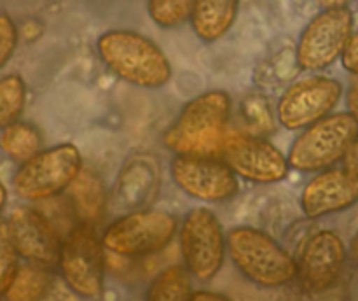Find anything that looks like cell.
<instances>
[{
  "label": "cell",
  "mask_w": 358,
  "mask_h": 301,
  "mask_svg": "<svg viewBox=\"0 0 358 301\" xmlns=\"http://www.w3.org/2000/svg\"><path fill=\"white\" fill-rule=\"evenodd\" d=\"M346 245L331 230L318 231L304 241L297 261V279L308 293H324L331 289L345 268Z\"/></svg>",
  "instance_id": "13"
},
{
  "label": "cell",
  "mask_w": 358,
  "mask_h": 301,
  "mask_svg": "<svg viewBox=\"0 0 358 301\" xmlns=\"http://www.w3.org/2000/svg\"><path fill=\"white\" fill-rule=\"evenodd\" d=\"M353 0H317L322 9H334V7H348Z\"/></svg>",
  "instance_id": "29"
},
{
  "label": "cell",
  "mask_w": 358,
  "mask_h": 301,
  "mask_svg": "<svg viewBox=\"0 0 358 301\" xmlns=\"http://www.w3.org/2000/svg\"><path fill=\"white\" fill-rule=\"evenodd\" d=\"M350 255L358 262V231L353 234L352 241H350Z\"/></svg>",
  "instance_id": "30"
},
{
  "label": "cell",
  "mask_w": 358,
  "mask_h": 301,
  "mask_svg": "<svg viewBox=\"0 0 358 301\" xmlns=\"http://www.w3.org/2000/svg\"><path fill=\"white\" fill-rule=\"evenodd\" d=\"M17 27L7 13H0V70L9 63L17 48Z\"/></svg>",
  "instance_id": "24"
},
{
  "label": "cell",
  "mask_w": 358,
  "mask_h": 301,
  "mask_svg": "<svg viewBox=\"0 0 358 301\" xmlns=\"http://www.w3.org/2000/svg\"><path fill=\"white\" fill-rule=\"evenodd\" d=\"M343 91V84L332 77L310 76L296 80L287 88L276 105L280 125L292 132L308 128L332 114L341 100Z\"/></svg>",
  "instance_id": "10"
},
{
  "label": "cell",
  "mask_w": 358,
  "mask_h": 301,
  "mask_svg": "<svg viewBox=\"0 0 358 301\" xmlns=\"http://www.w3.org/2000/svg\"><path fill=\"white\" fill-rule=\"evenodd\" d=\"M240 0H194L191 13L192 31L203 42H215L233 28Z\"/></svg>",
  "instance_id": "17"
},
{
  "label": "cell",
  "mask_w": 358,
  "mask_h": 301,
  "mask_svg": "<svg viewBox=\"0 0 358 301\" xmlns=\"http://www.w3.org/2000/svg\"><path fill=\"white\" fill-rule=\"evenodd\" d=\"M301 209L310 219L352 209L358 203V175L348 168H325L301 192Z\"/></svg>",
  "instance_id": "15"
},
{
  "label": "cell",
  "mask_w": 358,
  "mask_h": 301,
  "mask_svg": "<svg viewBox=\"0 0 358 301\" xmlns=\"http://www.w3.org/2000/svg\"><path fill=\"white\" fill-rule=\"evenodd\" d=\"M353 34V13L348 7L322 9L301 31L296 62L301 70L318 72L338 59Z\"/></svg>",
  "instance_id": "9"
},
{
  "label": "cell",
  "mask_w": 358,
  "mask_h": 301,
  "mask_svg": "<svg viewBox=\"0 0 358 301\" xmlns=\"http://www.w3.org/2000/svg\"><path fill=\"white\" fill-rule=\"evenodd\" d=\"M170 177L182 192L206 203L229 202L240 189L238 175L222 158L215 156L175 154L170 163Z\"/></svg>",
  "instance_id": "11"
},
{
  "label": "cell",
  "mask_w": 358,
  "mask_h": 301,
  "mask_svg": "<svg viewBox=\"0 0 358 301\" xmlns=\"http://www.w3.org/2000/svg\"><path fill=\"white\" fill-rule=\"evenodd\" d=\"M194 0H147L149 18L161 28H175L191 20Z\"/></svg>",
  "instance_id": "22"
},
{
  "label": "cell",
  "mask_w": 358,
  "mask_h": 301,
  "mask_svg": "<svg viewBox=\"0 0 358 301\" xmlns=\"http://www.w3.org/2000/svg\"><path fill=\"white\" fill-rule=\"evenodd\" d=\"M191 273L185 266L173 265L157 273L149 284L145 301H191Z\"/></svg>",
  "instance_id": "20"
},
{
  "label": "cell",
  "mask_w": 358,
  "mask_h": 301,
  "mask_svg": "<svg viewBox=\"0 0 358 301\" xmlns=\"http://www.w3.org/2000/svg\"><path fill=\"white\" fill-rule=\"evenodd\" d=\"M6 203H7V189L0 184V214H2L3 209H6Z\"/></svg>",
  "instance_id": "31"
},
{
  "label": "cell",
  "mask_w": 358,
  "mask_h": 301,
  "mask_svg": "<svg viewBox=\"0 0 358 301\" xmlns=\"http://www.w3.org/2000/svg\"><path fill=\"white\" fill-rule=\"evenodd\" d=\"M178 231V219L159 209L135 210L108 224L101 233L105 251L135 259L157 254L171 244Z\"/></svg>",
  "instance_id": "5"
},
{
  "label": "cell",
  "mask_w": 358,
  "mask_h": 301,
  "mask_svg": "<svg viewBox=\"0 0 358 301\" xmlns=\"http://www.w3.org/2000/svg\"><path fill=\"white\" fill-rule=\"evenodd\" d=\"M105 247L94 226L79 223L65 240L58 258V270L65 286L83 300H98L105 286Z\"/></svg>",
  "instance_id": "7"
},
{
  "label": "cell",
  "mask_w": 358,
  "mask_h": 301,
  "mask_svg": "<svg viewBox=\"0 0 358 301\" xmlns=\"http://www.w3.org/2000/svg\"><path fill=\"white\" fill-rule=\"evenodd\" d=\"M52 286V273L49 266L27 262L20 266L3 296L7 301H42Z\"/></svg>",
  "instance_id": "18"
},
{
  "label": "cell",
  "mask_w": 358,
  "mask_h": 301,
  "mask_svg": "<svg viewBox=\"0 0 358 301\" xmlns=\"http://www.w3.org/2000/svg\"><path fill=\"white\" fill-rule=\"evenodd\" d=\"M346 107H348L350 114L358 121V83L352 84L346 93Z\"/></svg>",
  "instance_id": "26"
},
{
  "label": "cell",
  "mask_w": 358,
  "mask_h": 301,
  "mask_svg": "<svg viewBox=\"0 0 358 301\" xmlns=\"http://www.w3.org/2000/svg\"><path fill=\"white\" fill-rule=\"evenodd\" d=\"M0 150L9 160L24 163L42 150L41 132L30 122H13L0 132Z\"/></svg>",
  "instance_id": "19"
},
{
  "label": "cell",
  "mask_w": 358,
  "mask_h": 301,
  "mask_svg": "<svg viewBox=\"0 0 358 301\" xmlns=\"http://www.w3.org/2000/svg\"><path fill=\"white\" fill-rule=\"evenodd\" d=\"M219 154L238 177L257 184L283 181L290 170L289 160L278 147L248 133L226 135Z\"/></svg>",
  "instance_id": "12"
},
{
  "label": "cell",
  "mask_w": 358,
  "mask_h": 301,
  "mask_svg": "<svg viewBox=\"0 0 358 301\" xmlns=\"http://www.w3.org/2000/svg\"><path fill=\"white\" fill-rule=\"evenodd\" d=\"M233 102L227 91L210 90L189 100L166 128L163 142L184 156H215L220 153Z\"/></svg>",
  "instance_id": "1"
},
{
  "label": "cell",
  "mask_w": 358,
  "mask_h": 301,
  "mask_svg": "<svg viewBox=\"0 0 358 301\" xmlns=\"http://www.w3.org/2000/svg\"><path fill=\"white\" fill-rule=\"evenodd\" d=\"M96 52L114 76L136 88L159 90L173 76L163 49L140 31H103L96 41Z\"/></svg>",
  "instance_id": "2"
},
{
  "label": "cell",
  "mask_w": 358,
  "mask_h": 301,
  "mask_svg": "<svg viewBox=\"0 0 358 301\" xmlns=\"http://www.w3.org/2000/svg\"><path fill=\"white\" fill-rule=\"evenodd\" d=\"M227 254L245 279L261 287L276 289L297 279L296 259L257 227H231L227 231Z\"/></svg>",
  "instance_id": "3"
},
{
  "label": "cell",
  "mask_w": 358,
  "mask_h": 301,
  "mask_svg": "<svg viewBox=\"0 0 358 301\" xmlns=\"http://www.w3.org/2000/svg\"><path fill=\"white\" fill-rule=\"evenodd\" d=\"M83 168L80 150L73 144H58L21 163L13 177V189L27 202L51 200L65 192Z\"/></svg>",
  "instance_id": "6"
},
{
  "label": "cell",
  "mask_w": 358,
  "mask_h": 301,
  "mask_svg": "<svg viewBox=\"0 0 358 301\" xmlns=\"http://www.w3.org/2000/svg\"><path fill=\"white\" fill-rule=\"evenodd\" d=\"M17 258H20V254L14 248L6 226H0V294L7 293L14 276H16L17 268H20Z\"/></svg>",
  "instance_id": "23"
},
{
  "label": "cell",
  "mask_w": 358,
  "mask_h": 301,
  "mask_svg": "<svg viewBox=\"0 0 358 301\" xmlns=\"http://www.w3.org/2000/svg\"><path fill=\"white\" fill-rule=\"evenodd\" d=\"M191 301H231L224 294L213 293V290H192Z\"/></svg>",
  "instance_id": "27"
},
{
  "label": "cell",
  "mask_w": 358,
  "mask_h": 301,
  "mask_svg": "<svg viewBox=\"0 0 358 301\" xmlns=\"http://www.w3.org/2000/svg\"><path fill=\"white\" fill-rule=\"evenodd\" d=\"M6 230L20 258L49 268L58 265L63 240L44 214L31 206H17L7 217Z\"/></svg>",
  "instance_id": "14"
},
{
  "label": "cell",
  "mask_w": 358,
  "mask_h": 301,
  "mask_svg": "<svg viewBox=\"0 0 358 301\" xmlns=\"http://www.w3.org/2000/svg\"><path fill=\"white\" fill-rule=\"evenodd\" d=\"M27 104V84L20 74L0 77V132L20 121Z\"/></svg>",
  "instance_id": "21"
},
{
  "label": "cell",
  "mask_w": 358,
  "mask_h": 301,
  "mask_svg": "<svg viewBox=\"0 0 358 301\" xmlns=\"http://www.w3.org/2000/svg\"><path fill=\"white\" fill-rule=\"evenodd\" d=\"M341 63L346 72L358 76V31H353L352 37H350L348 44L343 51Z\"/></svg>",
  "instance_id": "25"
},
{
  "label": "cell",
  "mask_w": 358,
  "mask_h": 301,
  "mask_svg": "<svg viewBox=\"0 0 358 301\" xmlns=\"http://www.w3.org/2000/svg\"><path fill=\"white\" fill-rule=\"evenodd\" d=\"M345 167L348 168V170H352L353 174L358 175V140L353 144L352 149L348 150V154H346Z\"/></svg>",
  "instance_id": "28"
},
{
  "label": "cell",
  "mask_w": 358,
  "mask_h": 301,
  "mask_svg": "<svg viewBox=\"0 0 358 301\" xmlns=\"http://www.w3.org/2000/svg\"><path fill=\"white\" fill-rule=\"evenodd\" d=\"M66 192L79 223L96 226L103 219L107 210V189L96 172L83 168Z\"/></svg>",
  "instance_id": "16"
},
{
  "label": "cell",
  "mask_w": 358,
  "mask_h": 301,
  "mask_svg": "<svg viewBox=\"0 0 358 301\" xmlns=\"http://www.w3.org/2000/svg\"><path fill=\"white\" fill-rule=\"evenodd\" d=\"M184 266L191 276L206 282L220 272L227 252V234L215 214L194 206L184 216L178 230Z\"/></svg>",
  "instance_id": "8"
},
{
  "label": "cell",
  "mask_w": 358,
  "mask_h": 301,
  "mask_svg": "<svg viewBox=\"0 0 358 301\" xmlns=\"http://www.w3.org/2000/svg\"><path fill=\"white\" fill-rule=\"evenodd\" d=\"M358 140V121L350 112H336L303 130L289 150L290 168L299 172H322L345 161Z\"/></svg>",
  "instance_id": "4"
}]
</instances>
